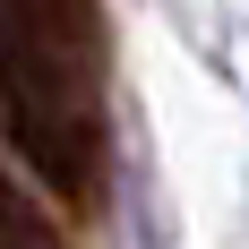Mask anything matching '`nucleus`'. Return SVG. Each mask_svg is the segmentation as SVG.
I'll list each match as a JSON object with an SVG mask.
<instances>
[{
  "mask_svg": "<svg viewBox=\"0 0 249 249\" xmlns=\"http://www.w3.org/2000/svg\"><path fill=\"white\" fill-rule=\"evenodd\" d=\"M0 249H69V232L52 224V206L9 172H0Z\"/></svg>",
  "mask_w": 249,
  "mask_h": 249,
  "instance_id": "obj_1",
  "label": "nucleus"
},
{
  "mask_svg": "<svg viewBox=\"0 0 249 249\" xmlns=\"http://www.w3.org/2000/svg\"><path fill=\"white\" fill-rule=\"evenodd\" d=\"M0 9H26V18H43V26H60V35L77 26V0H0Z\"/></svg>",
  "mask_w": 249,
  "mask_h": 249,
  "instance_id": "obj_2",
  "label": "nucleus"
}]
</instances>
